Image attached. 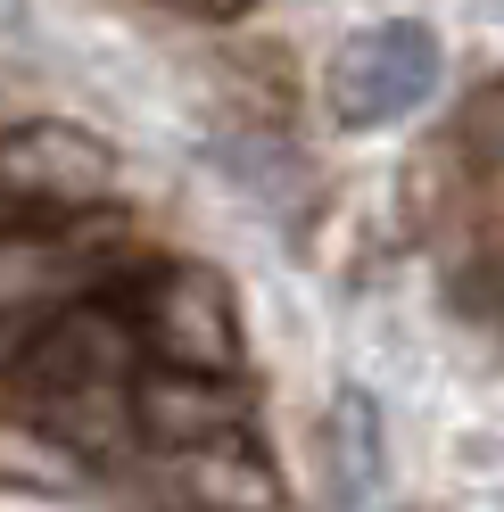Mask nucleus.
<instances>
[{"label": "nucleus", "mask_w": 504, "mask_h": 512, "mask_svg": "<svg viewBox=\"0 0 504 512\" xmlns=\"http://www.w3.org/2000/svg\"><path fill=\"white\" fill-rule=\"evenodd\" d=\"M124 323L133 347L166 372H207V380H240L248 372V331H240V298L232 281L199 265V256H166L124 290Z\"/></svg>", "instance_id": "1"}, {"label": "nucleus", "mask_w": 504, "mask_h": 512, "mask_svg": "<svg viewBox=\"0 0 504 512\" xmlns=\"http://www.w3.org/2000/svg\"><path fill=\"white\" fill-rule=\"evenodd\" d=\"M116 199V149L67 116H25L0 133V207L34 223H83Z\"/></svg>", "instance_id": "2"}, {"label": "nucleus", "mask_w": 504, "mask_h": 512, "mask_svg": "<svg viewBox=\"0 0 504 512\" xmlns=\"http://www.w3.org/2000/svg\"><path fill=\"white\" fill-rule=\"evenodd\" d=\"M438 91V34L422 17H389V25H364V34L339 42L331 75H323V100L348 133H381V124H405L422 100Z\"/></svg>", "instance_id": "3"}, {"label": "nucleus", "mask_w": 504, "mask_h": 512, "mask_svg": "<svg viewBox=\"0 0 504 512\" xmlns=\"http://www.w3.org/2000/svg\"><path fill=\"white\" fill-rule=\"evenodd\" d=\"M100 223H25V232H0V323L9 314H42L91 298V281L108 273V248L91 240Z\"/></svg>", "instance_id": "4"}, {"label": "nucleus", "mask_w": 504, "mask_h": 512, "mask_svg": "<svg viewBox=\"0 0 504 512\" xmlns=\"http://www.w3.org/2000/svg\"><path fill=\"white\" fill-rule=\"evenodd\" d=\"M133 430L157 455H207L224 438H248V397H240V380L149 364V372H133Z\"/></svg>", "instance_id": "5"}, {"label": "nucleus", "mask_w": 504, "mask_h": 512, "mask_svg": "<svg viewBox=\"0 0 504 512\" xmlns=\"http://www.w3.org/2000/svg\"><path fill=\"white\" fill-rule=\"evenodd\" d=\"M381 446H389L381 438V405H372L364 389H339L331 413H323V455H331L323 471H331V504L339 512H364L372 496H381V463H389Z\"/></svg>", "instance_id": "6"}, {"label": "nucleus", "mask_w": 504, "mask_h": 512, "mask_svg": "<svg viewBox=\"0 0 504 512\" xmlns=\"http://www.w3.org/2000/svg\"><path fill=\"white\" fill-rule=\"evenodd\" d=\"M455 149L471 157V166L504 174V75H488V83L455 108Z\"/></svg>", "instance_id": "7"}, {"label": "nucleus", "mask_w": 504, "mask_h": 512, "mask_svg": "<svg viewBox=\"0 0 504 512\" xmlns=\"http://www.w3.org/2000/svg\"><path fill=\"white\" fill-rule=\"evenodd\" d=\"M166 9H182V17H207V25H232V17H248L257 0H166Z\"/></svg>", "instance_id": "8"}]
</instances>
